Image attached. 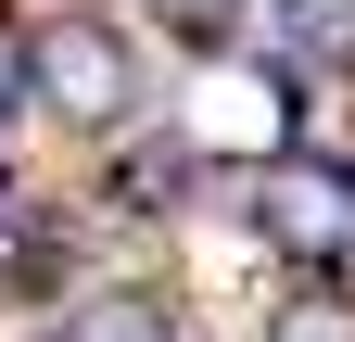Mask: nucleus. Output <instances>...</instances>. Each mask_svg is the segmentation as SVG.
Instances as JSON below:
<instances>
[{
  "mask_svg": "<svg viewBox=\"0 0 355 342\" xmlns=\"http://www.w3.org/2000/svg\"><path fill=\"white\" fill-rule=\"evenodd\" d=\"M51 342H191V317H178L153 279H102V291H76V305H64Z\"/></svg>",
  "mask_w": 355,
  "mask_h": 342,
  "instance_id": "4",
  "label": "nucleus"
},
{
  "mask_svg": "<svg viewBox=\"0 0 355 342\" xmlns=\"http://www.w3.org/2000/svg\"><path fill=\"white\" fill-rule=\"evenodd\" d=\"M266 26H279V38H266V51H279L292 76H355V0H266Z\"/></svg>",
  "mask_w": 355,
  "mask_h": 342,
  "instance_id": "5",
  "label": "nucleus"
},
{
  "mask_svg": "<svg viewBox=\"0 0 355 342\" xmlns=\"http://www.w3.org/2000/svg\"><path fill=\"white\" fill-rule=\"evenodd\" d=\"M191 190H203V140L191 127H127V140H102V203L114 216H178Z\"/></svg>",
  "mask_w": 355,
  "mask_h": 342,
  "instance_id": "3",
  "label": "nucleus"
},
{
  "mask_svg": "<svg viewBox=\"0 0 355 342\" xmlns=\"http://www.w3.org/2000/svg\"><path fill=\"white\" fill-rule=\"evenodd\" d=\"M26 26H38V13L0 0V140H13V114H26Z\"/></svg>",
  "mask_w": 355,
  "mask_h": 342,
  "instance_id": "8",
  "label": "nucleus"
},
{
  "mask_svg": "<svg viewBox=\"0 0 355 342\" xmlns=\"http://www.w3.org/2000/svg\"><path fill=\"white\" fill-rule=\"evenodd\" d=\"M13 203H26V178H13V140H0V216H13Z\"/></svg>",
  "mask_w": 355,
  "mask_h": 342,
  "instance_id": "9",
  "label": "nucleus"
},
{
  "mask_svg": "<svg viewBox=\"0 0 355 342\" xmlns=\"http://www.w3.org/2000/svg\"><path fill=\"white\" fill-rule=\"evenodd\" d=\"M140 13H153V38H178L191 64H216V51L254 26V0H140Z\"/></svg>",
  "mask_w": 355,
  "mask_h": 342,
  "instance_id": "6",
  "label": "nucleus"
},
{
  "mask_svg": "<svg viewBox=\"0 0 355 342\" xmlns=\"http://www.w3.org/2000/svg\"><path fill=\"white\" fill-rule=\"evenodd\" d=\"M266 342H355V291L343 279H292L279 317H266Z\"/></svg>",
  "mask_w": 355,
  "mask_h": 342,
  "instance_id": "7",
  "label": "nucleus"
},
{
  "mask_svg": "<svg viewBox=\"0 0 355 342\" xmlns=\"http://www.w3.org/2000/svg\"><path fill=\"white\" fill-rule=\"evenodd\" d=\"M26 114H51L64 140H127L140 127V38L114 13H38L26 26Z\"/></svg>",
  "mask_w": 355,
  "mask_h": 342,
  "instance_id": "1",
  "label": "nucleus"
},
{
  "mask_svg": "<svg viewBox=\"0 0 355 342\" xmlns=\"http://www.w3.org/2000/svg\"><path fill=\"white\" fill-rule=\"evenodd\" d=\"M241 216L266 253H292L304 279H330L343 253H355V178L318 152H254V178H241Z\"/></svg>",
  "mask_w": 355,
  "mask_h": 342,
  "instance_id": "2",
  "label": "nucleus"
}]
</instances>
